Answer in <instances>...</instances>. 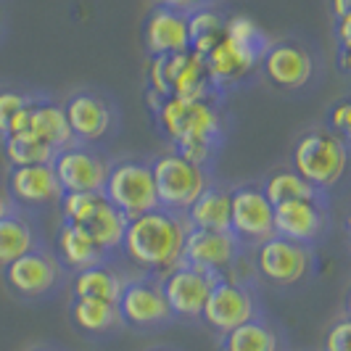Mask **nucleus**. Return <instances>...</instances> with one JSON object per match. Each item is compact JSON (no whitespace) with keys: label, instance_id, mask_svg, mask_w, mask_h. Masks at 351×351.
<instances>
[{"label":"nucleus","instance_id":"obj_1","mask_svg":"<svg viewBox=\"0 0 351 351\" xmlns=\"http://www.w3.org/2000/svg\"><path fill=\"white\" fill-rule=\"evenodd\" d=\"M225 104L228 101L222 98L188 101L169 95L148 104V108L167 148L211 169L232 130V117Z\"/></svg>","mask_w":351,"mask_h":351},{"label":"nucleus","instance_id":"obj_2","mask_svg":"<svg viewBox=\"0 0 351 351\" xmlns=\"http://www.w3.org/2000/svg\"><path fill=\"white\" fill-rule=\"evenodd\" d=\"M269 43L272 37L267 35L262 24L243 14H230L222 43L204 58L214 95L228 101L235 90L251 85L259 77V66Z\"/></svg>","mask_w":351,"mask_h":351},{"label":"nucleus","instance_id":"obj_3","mask_svg":"<svg viewBox=\"0 0 351 351\" xmlns=\"http://www.w3.org/2000/svg\"><path fill=\"white\" fill-rule=\"evenodd\" d=\"M188 225L180 214L167 209H151L127 219L119 259L141 275L164 278L169 269L182 264Z\"/></svg>","mask_w":351,"mask_h":351},{"label":"nucleus","instance_id":"obj_4","mask_svg":"<svg viewBox=\"0 0 351 351\" xmlns=\"http://www.w3.org/2000/svg\"><path fill=\"white\" fill-rule=\"evenodd\" d=\"M288 167L299 172L309 185H315L319 193L330 195L349 172V141L322 124L309 127L293 141Z\"/></svg>","mask_w":351,"mask_h":351},{"label":"nucleus","instance_id":"obj_5","mask_svg":"<svg viewBox=\"0 0 351 351\" xmlns=\"http://www.w3.org/2000/svg\"><path fill=\"white\" fill-rule=\"evenodd\" d=\"M71 141L101 148L122 130V108L111 93L101 88H77L61 101Z\"/></svg>","mask_w":351,"mask_h":351},{"label":"nucleus","instance_id":"obj_6","mask_svg":"<svg viewBox=\"0 0 351 351\" xmlns=\"http://www.w3.org/2000/svg\"><path fill=\"white\" fill-rule=\"evenodd\" d=\"M259 74L280 93H304L322 77V56L312 43L299 37L272 40L264 53Z\"/></svg>","mask_w":351,"mask_h":351},{"label":"nucleus","instance_id":"obj_7","mask_svg":"<svg viewBox=\"0 0 351 351\" xmlns=\"http://www.w3.org/2000/svg\"><path fill=\"white\" fill-rule=\"evenodd\" d=\"M0 278L14 299L24 304H40V301L53 299L66 285L69 272L56 259L53 248L43 243L11 264H5L0 269Z\"/></svg>","mask_w":351,"mask_h":351},{"label":"nucleus","instance_id":"obj_8","mask_svg":"<svg viewBox=\"0 0 351 351\" xmlns=\"http://www.w3.org/2000/svg\"><path fill=\"white\" fill-rule=\"evenodd\" d=\"M148 164H151V175H154L158 209H167L180 217L211 182V169L180 156L172 148L158 151L156 156L148 158Z\"/></svg>","mask_w":351,"mask_h":351},{"label":"nucleus","instance_id":"obj_9","mask_svg":"<svg viewBox=\"0 0 351 351\" xmlns=\"http://www.w3.org/2000/svg\"><path fill=\"white\" fill-rule=\"evenodd\" d=\"M248 264L254 278H259L269 288H296L315 272V248L299 246L272 235L259 246L248 248Z\"/></svg>","mask_w":351,"mask_h":351},{"label":"nucleus","instance_id":"obj_10","mask_svg":"<svg viewBox=\"0 0 351 351\" xmlns=\"http://www.w3.org/2000/svg\"><path fill=\"white\" fill-rule=\"evenodd\" d=\"M106 201L122 211L127 219L141 217L145 211L158 209L156 188L148 158L141 156H122L111 158L108 175H106L104 191Z\"/></svg>","mask_w":351,"mask_h":351},{"label":"nucleus","instance_id":"obj_11","mask_svg":"<svg viewBox=\"0 0 351 351\" xmlns=\"http://www.w3.org/2000/svg\"><path fill=\"white\" fill-rule=\"evenodd\" d=\"M262 312V301H259L254 282L246 278H219L206 296L201 322L211 333L225 335L232 328L259 317Z\"/></svg>","mask_w":351,"mask_h":351},{"label":"nucleus","instance_id":"obj_12","mask_svg":"<svg viewBox=\"0 0 351 351\" xmlns=\"http://www.w3.org/2000/svg\"><path fill=\"white\" fill-rule=\"evenodd\" d=\"M117 309H119L124 328L138 330V333H154V330L169 328L175 322L169 304L164 299L161 282L154 275L132 272L119 293Z\"/></svg>","mask_w":351,"mask_h":351},{"label":"nucleus","instance_id":"obj_13","mask_svg":"<svg viewBox=\"0 0 351 351\" xmlns=\"http://www.w3.org/2000/svg\"><path fill=\"white\" fill-rule=\"evenodd\" d=\"M230 232L246 251L275 235L272 204L264 195L262 182L230 185Z\"/></svg>","mask_w":351,"mask_h":351},{"label":"nucleus","instance_id":"obj_14","mask_svg":"<svg viewBox=\"0 0 351 351\" xmlns=\"http://www.w3.org/2000/svg\"><path fill=\"white\" fill-rule=\"evenodd\" d=\"M272 228H275V235H280L285 241L317 248L333 230L330 198L288 201V204L272 206Z\"/></svg>","mask_w":351,"mask_h":351},{"label":"nucleus","instance_id":"obj_15","mask_svg":"<svg viewBox=\"0 0 351 351\" xmlns=\"http://www.w3.org/2000/svg\"><path fill=\"white\" fill-rule=\"evenodd\" d=\"M217 280H219V275L188 262L177 264L164 278H158L175 322H201L206 296Z\"/></svg>","mask_w":351,"mask_h":351},{"label":"nucleus","instance_id":"obj_16","mask_svg":"<svg viewBox=\"0 0 351 351\" xmlns=\"http://www.w3.org/2000/svg\"><path fill=\"white\" fill-rule=\"evenodd\" d=\"M111 167V156L104 148L71 143L61 148L53 158V172L64 193H90L104 191L106 175Z\"/></svg>","mask_w":351,"mask_h":351},{"label":"nucleus","instance_id":"obj_17","mask_svg":"<svg viewBox=\"0 0 351 351\" xmlns=\"http://www.w3.org/2000/svg\"><path fill=\"white\" fill-rule=\"evenodd\" d=\"M246 259L248 251L232 232H206L188 228L182 262L204 267L219 278H238V269Z\"/></svg>","mask_w":351,"mask_h":351},{"label":"nucleus","instance_id":"obj_18","mask_svg":"<svg viewBox=\"0 0 351 351\" xmlns=\"http://www.w3.org/2000/svg\"><path fill=\"white\" fill-rule=\"evenodd\" d=\"M5 191L19 211L53 209L61 201V185L53 172V164H27V167H8Z\"/></svg>","mask_w":351,"mask_h":351},{"label":"nucleus","instance_id":"obj_19","mask_svg":"<svg viewBox=\"0 0 351 351\" xmlns=\"http://www.w3.org/2000/svg\"><path fill=\"white\" fill-rule=\"evenodd\" d=\"M14 132H29V135H35L37 141H43L45 145L56 148V151H61V148L74 143L66 117H64V108H61V101H56L45 93H37L35 101L27 108H21L11 119L5 135H14Z\"/></svg>","mask_w":351,"mask_h":351},{"label":"nucleus","instance_id":"obj_20","mask_svg":"<svg viewBox=\"0 0 351 351\" xmlns=\"http://www.w3.org/2000/svg\"><path fill=\"white\" fill-rule=\"evenodd\" d=\"M141 40L148 58L185 53L188 51V14H180L167 5H154L143 19Z\"/></svg>","mask_w":351,"mask_h":351},{"label":"nucleus","instance_id":"obj_21","mask_svg":"<svg viewBox=\"0 0 351 351\" xmlns=\"http://www.w3.org/2000/svg\"><path fill=\"white\" fill-rule=\"evenodd\" d=\"M167 66V85L169 95L175 98H188V101H201V98H217L209 82L206 61L193 51L164 56Z\"/></svg>","mask_w":351,"mask_h":351},{"label":"nucleus","instance_id":"obj_22","mask_svg":"<svg viewBox=\"0 0 351 351\" xmlns=\"http://www.w3.org/2000/svg\"><path fill=\"white\" fill-rule=\"evenodd\" d=\"M132 272H124L119 259L93 264L71 275V299H93L117 304L122 293L124 282Z\"/></svg>","mask_w":351,"mask_h":351},{"label":"nucleus","instance_id":"obj_23","mask_svg":"<svg viewBox=\"0 0 351 351\" xmlns=\"http://www.w3.org/2000/svg\"><path fill=\"white\" fill-rule=\"evenodd\" d=\"M182 219L191 230L230 232V185L211 180L182 214Z\"/></svg>","mask_w":351,"mask_h":351},{"label":"nucleus","instance_id":"obj_24","mask_svg":"<svg viewBox=\"0 0 351 351\" xmlns=\"http://www.w3.org/2000/svg\"><path fill=\"white\" fill-rule=\"evenodd\" d=\"M217 351H285V338L280 328L262 312L230 333L219 335Z\"/></svg>","mask_w":351,"mask_h":351},{"label":"nucleus","instance_id":"obj_25","mask_svg":"<svg viewBox=\"0 0 351 351\" xmlns=\"http://www.w3.org/2000/svg\"><path fill=\"white\" fill-rule=\"evenodd\" d=\"M53 254H56V259L64 264V269L74 275V272H80V269H85V267H93V264H101V262H108L104 256V251L93 243V238H90L85 228H80V225H71V222H64L61 219V225L56 230V246H53Z\"/></svg>","mask_w":351,"mask_h":351},{"label":"nucleus","instance_id":"obj_26","mask_svg":"<svg viewBox=\"0 0 351 351\" xmlns=\"http://www.w3.org/2000/svg\"><path fill=\"white\" fill-rule=\"evenodd\" d=\"M69 322L77 333L85 338H106L124 330L122 317L117 304L93 299H71L69 301Z\"/></svg>","mask_w":351,"mask_h":351},{"label":"nucleus","instance_id":"obj_27","mask_svg":"<svg viewBox=\"0 0 351 351\" xmlns=\"http://www.w3.org/2000/svg\"><path fill=\"white\" fill-rule=\"evenodd\" d=\"M228 11L219 3L201 5L188 14V51L206 58L225 37V24H228Z\"/></svg>","mask_w":351,"mask_h":351},{"label":"nucleus","instance_id":"obj_28","mask_svg":"<svg viewBox=\"0 0 351 351\" xmlns=\"http://www.w3.org/2000/svg\"><path fill=\"white\" fill-rule=\"evenodd\" d=\"M43 243L45 241L27 211H14L3 217L0 219V269Z\"/></svg>","mask_w":351,"mask_h":351},{"label":"nucleus","instance_id":"obj_29","mask_svg":"<svg viewBox=\"0 0 351 351\" xmlns=\"http://www.w3.org/2000/svg\"><path fill=\"white\" fill-rule=\"evenodd\" d=\"M80 228H85V232L93 238V243L104 251L106 259H119V248H122L127 217H124L117 206H111V204L106 201L104 206L95 211L85 225H80Z\"/></svg>","mask_w":351,"mask_h":351},{"label":"nucleus","instance_id":"obj_30","mask_svg":"<svg viewBox=\"0 0 351 351\" xmlns=\"http://www.w3.org/2000/svg\"><path fill=\"white\" fill-rule=\"evenodd\" d=\"M262 191L269 198L272 206L288 204V201H319V198H330V195L319 193L315 185H309L299 172H293L291 167H278L262 180Z\"/></svg>","mask_w":351,"mask_h":351},{"label":"nucleus","instance_id":"obj_31","mask_svg":"<svg viewBox=\"0 0 351 351\" xmlns=\"http://www.w3.org/2000/svg\"><path fill=\"white\" fill-rule=\"evenodd\" d=\"M3 145V154L8 167H27V164H53L56 158V148L45 145L43 141H37L35 135L29 132H14V135H5L0 138Z\"/></svg>","mask_w":351,"mask_h":351},{"label":"nucleus","instance_id":"obj_32","mask_svg":"<svg viewBox=\"0 0 351 351\" xmlns=\"http://www.w3.org/2000/svg\"><path fill=\"white\" fill-rule=\"evenodd\" d=\"M106 204V195L101 191H90V193H64L56 209L61 211V219L71 225H85L95 211Z\"/></svg>","mask_w":351,"mask_h":351},{"label":"nucleus","instance_id":"obj_33","mask_svg":"<svg viewBox=\"0 0 351 351\" xmlns=\"http://www.w3.org/2000/svg\"><path fill=\"white\" fill-rule=\"evenodd\" d=\"M37 98V90L16 88V85H3L0 88V138L8 132V124L21 108L32 104Z\"/></svg>","mask_w":351,"mask_h":351},{"label":"nucleus","instance_id":"obj_34","mask_svg":"<svg viewBox=\"0 0 351 351\" xmlns=\"http://www.w3.org/2000/svg\"><path fill=\"white\" fill-rule=\"evenodd\" d=\"M349 98H338L335 104H330V108L325 111V122L322 127H328L330 132L341 135L343 141H351V108Z\"/></svg>","mask_w":351,"mask_h":351},{"label":"nucleus","instance_id":"obj_35","mask_svg":"<svg viewBox=\"0 0 351 351\" xmlns=\"http://www.w3.org/2000/svg\"><path fill=\"white\" fill-rule=\"evenodd\" d=\"M349 338H351V322L346 315H341L330 328L325 330L322 338V351H349Z\"/></svg>","mask_w":351,"mask_h":351},{"label":"nucleus","instance_id":"obj_36","mask_svg":"<svg viewBox=\"0 0 351 351\" xmlns=\"http://www.w3.org/2000/svg\"><path fill=\"white\" fill-rule=\"evenodd\" d=\"M330 32H333V37H335V45H338V51L351 53V14H349V16L333 19V27H330Z\"/></svg>","mask_w":351,"mask_h":351},{"label":"nucleus","instance_id":"obj_37","mask_svg":"<svg viewBox=\"0 0 351 351\" xmlns=\"http://www.w3.org/2000/svg\"><path fill=\"white\" fill-rule=\"evenodd\" d=\"M209 3H219V0H154V5H167V8H175L180 14H191L201 5H209Z\"/></svg>","mask_w":351,"mask_h":351},{"label":"nucleus","instance_id":"obj_38","mask_svg":"<svg viewBox=\"0 0 351 351\" xmlns=\"http://www.w3.org/2000/svg\"><path fill=\"white\" fill-rule=\"evenodd\" d=\"M14 211H19V209L14 206V201H11V195L5 191V185L0 182V219L8 217V214H14Z\"/></svg>","mask_w":351,"mask_h":351},{"label":"nucleus","instance_id":"obj_39","mask_svg":"<svg viewBox=\"0 0 351 351\" xmlns=\"http://www.w3.org/2000/svg\"><path fill=\"white\" fill-rule=\"evenodd\" d=\"M351 14V0H330V16L341 19Z\"/></svg>","mask_w":351,"mask_h":351},{"label":"nucleus","instance_id":"obj_40","mask_svg":"<svg viewBox=\"0 0 351 351\" xmlns=\"http://www.w3.org/2000/svg\"><path fill=\"white\" fill-rule=\"evenodd\" d=\"M24 351H64L61 346H53V343H35V346H27Z\"/></svg>","mask_w":351,"mask_h":351},{"label":"nucleus","instance_id":"obj_41","mask_svg":"<svg viewBox=\"0 0 351 351\" xmlns=\"http://www.w3.org/2000/svg\"><path fill=\"white\" fill-rule=\"evenodd\" d=\"M148 351H177V349H172V346H154V349H148Z\"/></svg>","mask_w":351,"mask_h":351}]
</instances>
